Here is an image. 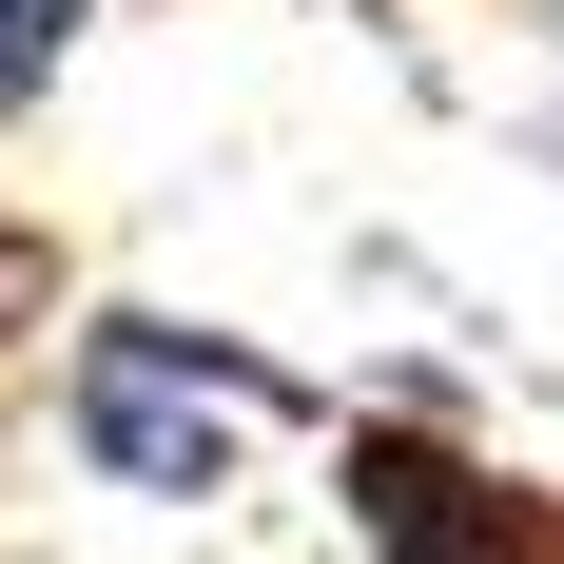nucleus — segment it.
I'll use <instances>...</instances> for the list:
<instances>
[{
    "instance_id": "obj_1",
    "label": "nucleus",
    "mask_w": 564,
    "mask_h": 564,
    "mask_svg": "<svg viewBox=\"0 0 564 564\" xmlns=\"http://www.w3.org/2000/svg\"><path fill=\"white\" fill-rule=\"evenodd\" d=\"M40 409H58V467L117 487V507H234L253 448H292V429L332 448V390L292 350L215 332V312H156V292H78Z\"/></svg>"
},
{
    "instance_id": "obj_2",
    "label": "nucleus",
    "mask_w": 564,
    "mask_h": 564,
    "mask_svg": "<svg viewBox=\"0 0 564 564\" xmlns=\"http://www.w3.org/2000/svg\"><path fill=\"white\" fill-rule=\"evenodd\" d=\"M332 525L350 564H564V487L507 467L487 429H448L429 390L332 409Z\"/></svg>"
},
{
    "instance_id": "obj_3",
    "label": "nucleus",
    "mask_w": 564,
    "mask_h": 564,
    "mask_svg": "<svg viewBox=\"0 0 564 564\" xmlns=\"http://www.w3.org/2000/svg\"><path fill=\"white\" fill-rule=\"evenodd\" d=\"M58 312H78V292H58V234H40V215H0V370H20Z\"/></svg>"
},
{
    "instance_id": "obj_4",
    "label": "nucleus",
    "mask_w": 564,
    "mask_h": 564,
    "mask_svg": "<svg viewBox=\"0 0 564 564\" xmlns=\"http://www.w3.org/2000/svg\"><path fill=\"white\" fill-rule=\"evenodd\" d=\"M545 175H564V98H545Z\"/></svg>"
},
{
    "instance_id": "obj_5",
    "label": "nucleus",
    "mask_w": 564,
    "mask_h": 564,
    "mask_svg": "<svg viewBox=\"0 0 564 564\" xmlns=\"http://www.w3.org/2000/svg\"><path fill=\"white\" fill-rule=\"evenodd\" d=\"M58 20H98V0H58Z\"/></svg>"
}]
</instances>
